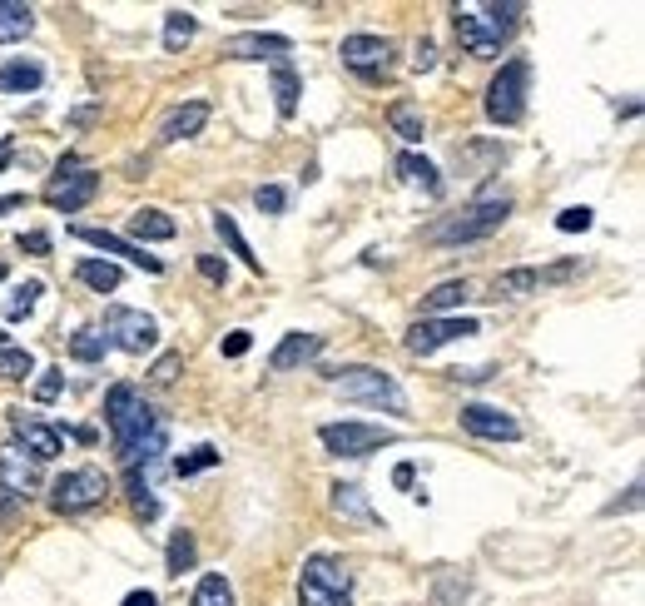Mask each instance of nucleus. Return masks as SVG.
<instances>
[{"mask_svg": "<svg viewBox=\"0 0 645 606\" xmlns=\"http://www.w3.org/2000/svg\"><path fill=\"white\" fill-rule=\"evenodd\" d=\"M105 418H110V438H115V453H120L125 467L159 462L164 443H169V423L149 403H139V393L129 383H115L105 393Z\"/></svg>", "mask_w": 645, "mask_h": 606, "instance_id": "nucleus-1", "label": "nucleus"}, {"mask_svg": "<svg viewBox=\"0 0 645 606\" xmlns=\"http://www.w3.org/2000/svg\"><path fill=\"white\" fill-rule=\"evenodd\" d=\"M521 0H487V5H457L452 10V30H457V40H462V50L467 55H477V60H497L502 55V45L512 40L516 20H521Z\"/></svg>", "mask_w": 645, "mask_h": 606, "instance_id": "nucleus-2", "label": "nucleus"}, {"mask_svg": "<svg viewBox=\"0 0 645 606\" xmlns=\"http://www.w3.org/2000/svg\"><path fill=\"white\" fill-rule=\"evenodd\" d=\"M507 214H512V194H507V189H482L462 214L432 224V244H472V239H487V234H497V229L507 224Z\"/></svg>", "mask_w": 645, "mask_h": 606, "instance_id": "nucleus-3", "label": "nucleus"}, {"mask_svg": "<svg viewBox=\"0 0 645 606\" xmlns=\"http://www.w3.org/2000/svg\"><path fill=\"white\" fill-rule=\"evenodd\" d=\"M333 388H338L348 403H373V408H387V413H407L402 383H397L392 373H383V368H368V363L338 368V373H333Z\"/></svg>", "mask_w": 645, "mask_h": 606, "instance_id": "nucleus-4", "label": "nucleus"}, {"mask_svg": "<svg viewBox=\"0 0 645 606\" xmlns=\"http://www.w3.org/2000/svg\"><path fill=\"white\" fill-rule=\"evenodd\" d=\"M526 85H531L526 60H507V65L492 75L487 100H482V110H487V120H492V125H516V120L526 115Z\"/></svg>", "mask_w": 645, "mask_h": 606, "instance_id": "nucleus-5", "label": "nucleus"}, {"mask_svg": "<svg viewBox=\"0 0 645 606\" xmlns=\"http://www.w3.org/2000/svg\"><path fill=\"white\" fill-rule=\"evenodd\" d=\"M105 497H110V477H105L100 467H75V472H65V477L50 487V507H55L60 517L90 512V507H100Z\"/></svg>", "mask_w": 645, "mask_h": 606, "instance_id": "nucleus-6", "label": "nucleus"}, {"mask_svg": "<svg viewBox=\"0 0 645 606\" xmlns=\"http://www.w3.org/2000/svg\"><path fill=\"white\" fill-rule=\"evenodd\" d=\"M95 194H100V174H95V169H85V164H75V159H60V169H55V174H50V184H45V204H50V209H60V214L85 209Z\"/></svg>", "mask_w": 645, "mask_h": 606, "instance_id": "nucleus-7", "label": "nucleus"}, {"mask_svg": "<svg viewBox=\"0 0 645 606\" xmlns=\"http://www.w3.org/2000/svg\"><path fill=\"white\" fill-rule=\"evenodd\" d=\"M318 443L333 457H368V453H378V448H392L397 433L378 428V423H323L318 428Z\"/></svg>", "mask_w": 645, "mask_h": 606, "instance_id": "nucleus-8", "label": "nucleus"}, {"mask_svg": "<svg viewBox=\"0 0 645 606\" xmlns=\"http://www.w3.org/2000/svg\"><path fill=\"white\" fill-rule=\"evenodd\" d=\"M472 333H482L477 318H417V323L402 333V348H407L412 358H427V353H437V348H447V343H457V338H472Z\"/></svg>", "mask_w": 645, "mask_h": 606, "instance_id": "nucleus-9", "label": "nucleus"}, {"mask_svg": "<svg viewBox=\"0 0 645 606\" xmlns=\"http://www.w3.org/2000/svg\"><path fill=\"white\" fill-rule=\"evenodd\" d=\"M105 338L125 353H149L159 343V323L144 313V308H110L105 318Z\"/></svg>", "mask_w": 645, "mask_h": 606, "instance_id": "nucleus-10", "label": "nucleus"}, {"mask_svg": "<svg viewBox=\"0 0 645 606\" xmlns=\"http://www.w3.org/2000/svg\"><path fill=\"white\" fill-rule=\"evenodd\" d=\"M343 65L353 70V75H363V80H383L387 70H392V40H383V35H348L343 40Z\"/></svg>", "mask_w": 645, "mask_h": 606, "instance_id": "nucleus-11", "label": "nucleus"}, {"mask_svg": "<svg viewBox=\"0 0 645 606\" xmlns=\"http://www.w3.org/2000/svg\"><path fill=\"white\" fill-rule=\"evenodd\" d=\"M0 492H10L15 502H25V497L40 492V462L25 453V448H15V443L0 448Z\"/></svg>", "mask_w": 645, "mask_h": 606, "instance_id": "nucleus-12", "label": "nucleus"}, {"mask_svg": "<svg viewBox=\"0 0 645 606\" xmlns=\"http://www.w3.org/2000/svg\"><path fill=\"white\" fill-rule=\"evenodd\" d=\"M462 428L472 438H487V443H516L521 438V423H516L512 413L492 408V403H467L462 408Z\"/></svg>", "mask_w": 645, "mask_h": 606, "instance_id": "nucleus-13", "label": "nucleus"}, {"mask_svg": "<svg viewBox=\"0 0 645 606\" xmlns=\"http://www.w3.org/2000/svg\"><path fill=\"white\" fill-rule=\"evenodd\" d=\"M10 433H15V448H25L35 462H50V457H60V448H65V438L50 423L30 418V413H10Z\"/></svg>", "mask_w": 645, "mask_h": 606, "instance_id": "nucleus-14", "label": "nucleus"}, {"mask_svg": "<svg viewBox=\"0 0 645 606\" xmlns=\"http://www.w3.org/2000/svg\"><path fill=\"white\" fill-rule=\"evenodd\" d=\"M288 50H293V40L273 35V30H244V35L224 40V60H283Z\"/></svg>", "mask_w": 645, "mask_h": 606, "instance_id": "nucleus-15", "label": "nucleus"}, {"mask_svg": "<svg viewBox=\"0 0 645 606\" xmlns=\"http://www.w3.org/2000/svg\"><path fill=\"white\" fill-rule=\"evenodd\" d=\"M70 234H75V239H85L90 249H105V254H120V259H129V264H139L144 274H159V269H164V264H159L154 254H144L139 244H129V239L110 234V229H90V224H75Z\"/></svg>", "mask_w": 645, "mask_h": 606, "instance_id": "nucleus-16", "label": "nucleus"}, {"mask_svg": "<svg viewBox=\"0 0 645 606\" xmlns=\"http://www.w3.org/2000/svg\"><path fill=\"white\" fill-rule=\"evenodd\" d=\"M318 353H323V333H288V338L273 348L268 368H273V373H293V368L313 363Z\"/></svg>", "mask_w": 645, "mask_h": 606, "instance_id": "nucleus-17", "label": "nucleus"}, {"mask_svg": "<svg viewBox=\"0 0 645 606\" xmlns=\"http://www.w3.org/2000/svg\"><path fill=\"white\" fill-rule=\"evenodd\" d=\"M303 582H313V587H323V592H338V597L353 592V572H348L338 557H328V552H313V557L303 562Z\"/></svg>", "mask_w": 645, "mask_h": 606, "instance_id": "nucleus-18", "label": "nucleus"}, {"mask_svg": "<svg viewBox=\"0 0 645 606\" xmlns=\"http://www.w3.org/2000/svg\"><path fill=\"white\" fill-rule=\"evenodd\" d=\"M204 125H209V105H204V100H189V105H179V110L159 125V140H164V145H179V140H194Z\"/></svg>", "mask_w": 645, "mask_h": 606, "instance_id": "nucleus-19", "label": "nucleus"}, {"mask_svg": "<svg viewBox=\"0 0 645 606\" xmlns=\"http://www.w3.org/2000/svg\"><path fill=\"white\" fill-rule=\"evenodd\" d=\"M134 239L164 244V239H174V219H169L164 209H134V214H129V244H134Z\"/></svg>", "mask_w": 645, "mask_h": 606, "instance_id": "nucleus-20", "label": "nucleus"}, {"mask_svg": "<svg viewBox=\"0 0 645 606\" xmlns=\"http://www.w3.org/2000/svg\"><path fill=\"white\" fill-rule=\"evenodd\" d=\"M397 174H402V179H407L412 189L432 194V199L442 194V174H437V164H432V159H422V154H412V150L397 154Z\"/></svg>", "mask_w": 645, "mask_h": 606, "instance_id": "nucleus-21", "label": "nucleus"}, {"mask_svg": "<svg viewBox=\"0 0 645 606\" xmlns=\"http://www.w3.org/2000/svg\"><path fill=\"white\" fill-rule=\"evenodd\" d=\"M298 95H303L298 70H293L288 60H273V105H278V115H283V120H293V115H298Z\"/></svg>", "mask_w": 645, "mask_h": 606, "instance_id": "nucleus-22", "label": "nucleus"}, {"mask_svg": "<svg viewBox=\"0 0 645 606\" xmlns=\"http://www.w3.org/2000/svg\"><path fill=\"white\" fill-rule=\"evenodd\" d=\"M75 279L90 284L95 294H115V289L125 284V274H120L115 259H80V264H75Z\"/></svg>", "mask_w": 645, "mask_h": 606, "instance_id": "nucleus-23", "label": "nucleus"}, {"mask_svg": "<svg viewBox=\"0 0 645 606\" xmlns=\"http://www.w3.org/2000/svg\"><path fill=\"white\" fill-rule=\"evenodd\" d=\"M45 85V70L35 65V60H10V65H0V95H30V90H40Z\"/></svg>", "mask_w": 645, "mask_h": 606, "instance_id": "nucleus-24", "label": "nucleus"}, {"mask_svg": "<svg viewBox=\"0 0 645 606\" xmlns=\"http://www.w3.org/2000/svg\"><path fill=\"white\" fill-rule=\"evenodd\" d=\"M467 299H472V284H467V279H447V284H437L432 294H422V313H427V318H447V308H462Z\"/></svg>", "mask_w": 645, "mask_h": 606, "instance_id": "nucleus-25", "label": "nucleus"}, {"mask_svg": "<svg viewBox=\"0 0 645 606\" xmlns=\"http://www.w3.org/2000/svg\"><path fill=\"white\" fill-rule=\"evenodd\" d=\"M387 125H392V135H402L407 145H422V135H427V120H422V110H417L412 100H397V105L387 110Z\"/></svg>", "mask_w": 645, "mask_h": 606, "instance_id": "nucleus-26", "label": "nucleus"}, {"mask_svg": "<svg viewBox=\"0 0 645 606\" xmlns=\"http://www.w3.org/2000/svg\"><path fill=\"white\" fill-rule=\"evenodd\" d=\"M194 562H199L194 532H174L169 547H164V572H169V577H184V572H194Z\"/></svg>", "mask_w": 645, "mask_h": 606, "instance_id": "nucleus-27", "label": "nucleus"}, {"mask_svg": "<svg viewBox=\"0 0 645 606\" xmlns=\"http://www.w3.org/2000/svg\"><path fill=\"white\" fill-rule=\"evenodd\" d=\"M30 30H35V10L30 5H15V0H0V45L25 40Z\"/></svg>", "mask_w": 645, "mask_h": 606, "instance_id": "nucleus-28", "label": "nucleus"}, {"mask_svg": "<svg viewBox=\"0 0 645 606\" xmlns=\"http://www.w3.org/2000/svg\"><path fill=\"white\" fill-rule=\"evenodd\" d=\"M214 229H219V239H224V244H229V249L244 259V269H249V274H263V259L249 249V239H244V229L234 224V214H219V219H214Z\"/></svg>", "mask_w": 645, "mask_h": 606, "instance_id": "nucleus-29", "label": "nucleus"}, {"mask_svg": "<svg viewBox=\"0 0 645 606\" xmlns=\"http://www.w3.org/2000/svg\"><path fill=\"white\" fill-rule=\"evenodd\" d=\"M333 512H343V517H358V522H378V512L368 507L363 487H353V482H333Z\"/></svg>", "mask_w": 645, "mask_h": 606, "instance_id": "nucleus-30", "label": "nucleus"}, {"mask_svg": "<svg viewBox=\"0 0 645 606\" xmlns=\"http://www.w3.org/2000/svg\"><path fill=\"white\" fill-rule=\"evenodd\" d=\"M194 30H199V20H194L189 10H169V15H164V50L179 55V50L194 40Z\"/></svg>", "mask_w": 645, "mask_h": 606, "instance_id": "nucleus-31", "label": "nucleus"}, {"mask_svg": "<svg viewBox=\"0 0 645 606\" xmlns=\"http://www.w3.org/2000/svg\"><path fill=\"white\" fill-rule=\"evenodd\" d=\"M105 348H110V338H105L100 328H80V333H70V358H80V363H100V358H105Z\"/></svg>", "mask_w": 645, "mask_h": 606, "instance_id": "nucleus-32", "label": "nucleus"}, {"mask_svg": "<svg viewBox=\"0 0 645 606\" xmlns=\"http://www.w3.org/2000/svg\"><path fill=\"white\" fill-rule=\"evenodd\" d=\"M189 606H234V587H229V577L209 572V577L194 587V602Z\"/></svg>", "mask_w": 645, "mask_h": 606, "instance_id": "nucleus-33", "label": "nucleus"}, {"mask_svg": "<svg viewBox=\"0 0 645 606\" xmlns=\"http://www.w3.org/2000/svg\"><path fill=\"white\" fill-rule=\"evenodd\" d=\"M536 289H541V269H507L497 279V294H507V299H526Z\"/></svg>", "mask_w": 645, "mask_h": 606, "instance_id": "nucleus-34", "label": "nucleus"}, {"mask_svg": "<svg viewBox=\"0 0 645 606\" xmlns=\"http://www.w3.org/2000/svg\"><path fill=\"white\" fill-rule=\"evenodd\" d=\"M30 373H35V358H30L25 348H10V343H5V348H0V378H5V383H20V378H30Z\"/></svg>", "mask_w": 645, "mask_h": 606, "instance_id": "nucleus-35", "label": "nucleus"}, {"mask_svg": "<svg viewBox=\"0 0 645 606\" xmlns=\"http://www.w3.org/2000/svg\"><path fill=\"white\" fill-rule=\"evenodd\" d=\"M591 224H596V214H591L586 204H571V209L556 214V229H561V234H586Z\"/></svg>", "mask_w": 645, "mask_h": 606, "instance_id": "nucleus-36", "label": "nucleus"}, {"mask_svg": "<svg viewBox=\"0 0 645 606\" xmlns=\"http://www.w3.org/2000/svg\"><path fill=\"white\" fill-rule=\"evenodd\" d=\"M40 294H45V284H35V279H30V284H20L5 313H10V318H30V313H35V303H40Z\"/></svg>", "mask_w": 645, "mask_h": 606, "instance_id": "nucleus-37", "label": "nucleus"}, {"mask_svg": "<svg viewBox=\"0 0 645 606\" xmlns=\"http://www.w3.org/2000/svg\"><path fill=\"white\" fill-rule=\"evenodd\" d=\"M214 462H219V448H209V443H204V448H194L189 457H179V462H174V472H179V477H194V472H204V467H214Z\"/></svg>", "mask_w": 645, "mask_h": 606, "instance_id": "nucleus-38", "label": "nucleus"}, {"mask_svg": "<svg viewBox=\"0 0 645 606\" xmlns=\"http://www.w3.org/2000/svg\"><path fill=\"white\" fill-rule=\"evenodd\" d=\"M298 606H348V597L323 592V587H313V582H303V577H298Z\"/></svg>", "mask_w": 645, "mask_h": 606, "instance_id": "nucleus-39", "label": "nucleus"}, {"mask_svg": "<svg viewBox=\"0 0 645 606\" xmlns=\"http://www.w3.org/2000/svg\"><path fill=\"white\" fill-rule=\"evenodd\" d=\"M254 204H258V214H283L288 194H283L278 184H258V189H254Z\"/></svg>", "mask_w": 645, "mask_h": 606, "instance_id": "nucleus-40", "label": "nucleus"}, {"mask_svg": "<svg viewBox=\"0 0 645 606\" xmlns=\"http://www.w3.org/2000/svg\"><path fill=\"white\" fill-rule=\"evenodd\" d=\"M179 368H184V358H179V353H164V358L154 363V383H174Z\"/></svg>", "mask_w": 645, "mask_h": 606, "instance_id": "nucleus-41", "label": "nucleus"}, {"mask_svg": "<svg viewBox=\"0 0 645 606\" xmlns=\"http://www.w3.org/2000/svg\"><path fill=\"white\" fill-rule=\"evenodd\" d=\"M15 244H20L25 254H50V234H45V229H30V234H20Z\"/></svg>", "mask_w": 645, "mask_h": 606, "instance_id": "nucleus-42", "label": "nucleus"}, {"mask_svg": "<svg viewBox=\"0 0 645 606\" xmlns=\"http://www.w3.org/2000/svg\"><path fill=\"white\" fill-rule=\"evenodd\" d=\"M199 274H204L209 284H224V279H229V264L214 259V254H204V259H199Z\"/></svg>", "mask_w": 645, "mask_h": 606, "instance_id": "nucleus-43", "label": "nucleus"}, {"mask_svg": "<svg viewBox=\"0 0 645 606\" xmlns=\"http://www.w3.org/2000/svg\"><path fill=\"white\" fill-rule=\"evenodd\" d=\"M219 348H224V358H244V353H249V348H254V338H249V333H244V328H239V333H229V338H224V343H219Z\"/></svg>", "mask_w": 645, "mask_h": 606, "instance_id": "nucleus-44", "label": "nucleus"}, {"mask_svg": "<svg viewBox=\"0 0 645 606\" xmlns=\"http://www.w3.org/2000/svg\"><path fill=\"white\" fill-rule=\"evenodd\" d=\"M60 388H65V378H60V373H45V378L35 383V398H40V403H55Z\"/></svg>", "mask_w": 645, "mask_h": 606, "instance_id": "nucleus-45", "label": "nucleus"}, {"mask_svg": "<svg viewBox=\"0 0 645 606\" xmlns=\"http://www.w3.org/2000/svg\"><path fill=\"white\" fill-rule=\"evenodd\" d=\"M432 65H437V45L422 40V45H417V70H432Z\"/></svg>", "mask_w": 645, "mask_h": 606, "instance_id": "nucleus-46", "label": "nucleus"}, {"mask_svg": "<svg viewBox=\"0 0 645 606\" xmlns=\"http://www.w3.org/2000/svg\"><path fill=\"white\" fill-rule=\"evenodd\" d=\"M120 606H159V597H154V592H129Z\"/></svg>", "mask_w": 645, "mask_h": 606, "instance_id": "nucleus-47", "label": "nucleus"}, {"mask_svg": "<svg viewBox=\"0 0 645 606\" xmlns=\"http://www.w3.org/2000/svg\"><path fill=\"white\" fill-rule=\"evenodd\" d=\"M392 482H397V487H412V462H402V467L392 472Z\"/></svg>", "mask_w": 645, "mask_h": 606, "instance_id": "nucleus-48", "label": "nucleus"}, {"mask_svg": "<svg viewBox=\"0 0 645 606\" xmlns=\"http://www.w3.org/2000/svg\"><path fill=\"white\" fill-rule=\"evenodd\" d=\"M25 204V194H0V214H10V209H20Z\"/></svg>", "mask_w": 645, "mask_h": 606, "instance_id": "nucleus-49", "label": "nucleus"}, {"mask_svg": "<svg viewBox=\"0 0 645 606\" xmlns=\"http://www.w3.org/2000/svg\"><path fill=\"white\" fill-rule=\"evenodd\" d=\"M15 507H20V502H15V497H10V492H0V517H10V512H15Z\"/></svg>", "mask_w": 645, "mask_h": 606, "instance_id": "nucleus-50", "label": "nucleus"}, {"mask_svg": "<svg viewBox=\"0 0 645 606\" xmlns=\"http://www.w3.org/2000/svg\"><path fill=\"white\" fill-rule=\"evenodd\" d=\"M5 164H10V140H0V174H5Z\"/></svg>", "mask_w": 645, "mask_h": 606, "instance_id": "nucleus-51", "label": "nucleus"}, {"mask_svg": "<svg viewBox=\"0 0 645 606\" xmlns=\"http://www.w3.org/2000/svg\"><path fill=\"white\" fill-rule=\"evenodd\" d=\"M0 279H5V259H0Z\"/></svg>", "mask_w": 645, "mask_h": 606, "instance_id": "nucleus-52", "label": "nucleus"}, {"mask_svg": "<svg viewBox=\"0 0 645 606\" xmlns=\"http://www.w3.org/2000/svg\"><path fill=\"white\" fill-rule=\"evenodd\" d=\"M0 348H5V333H0Z\"/></svg>", "mask_w": 645, "mask_h": 606, "instance_id": "nucleus-53", "label": "nucleus"}]
</instances>
